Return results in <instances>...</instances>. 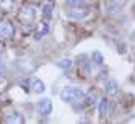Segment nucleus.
<instances>
[{"mask_svg": "<svg viewBox=\"0 0 135 124\" xmlns=\"http://www.w3.org/2000/svg\"><path fill=\"white\" fill-rule=\"evenodd\" d=\"M80 124H91V122H88V121H81Z\"/></svg>", "mask_w": 135, "mask_h": 124, "instance_id": "obj_17", "label": "nucleus"}, {"mask_svg": "<svg viewBox=\"0 0 135 124\" xmlns=\"http://www.w3.org/2000/svg\"><path fill=\"white\" fill-rule=\"evenodd\" d=\"M57 65H59V67H62V69H65V70H69V69L72 67V61H70V59H60L59 62H57Z\"/></svg>", "mask_w": 135, "mask_h": 124, "instance_id": "obj_11", "label": "nucleus"}, {"mask_svg": "<svg viewBox=\"0 0 135 124\" xmlns=\"http://www.w3.org/2000/svg\"><path fill=\"white\" fill-rule=\"evenodd\" d=\"M31 90H33L34 93H42V91L46 90V87H44V82H42V80H37V79H34V80H33V83H31Z\"/></svg>", "mask_w": 135, "mask_h": 124, "instance_id": "obj_9", "label": "nucleus"}, {"mask_svg": "<svg viewBox=\"0 0 135 124\" xmlns=\"http://www.w3.org/2000/svg\"><path fill=\"white\" fill-rule=\"evenodd\" d=\"M3 124H25V118L21 116L20 113H10L5 118Z\"/></svg>", "mask_w": 135, "mask_h": 124, "instance_id": "obj_6", "label": "nucleus"}, {"mask_svg": "<svg viewBox=\"0 0 135 124\" xmlns=\"http://www.w3.org/2000/svg\"><path fill=\"white\" fill-rule=\"evenodd\" d=\"M36 108H37V113H39L41 116H49V114L52 113V101L47 100V98L39 100L37 104H36Z\"/></svg>", "mask_w": 135, "mask_h": 124, "instance_id": "obj_4", "label": "nucleus"}, {"mask_svg": "<svg viewBox=\"0 0 135 124\" xmlns=\"http://www.w3.org/2000/svg\"><path fill=\"white\" fill-rule=\"evenodd\" d=\"M96 100H98V97H96L94 93H91L90 97H88V101H86V103H88V104H96V103H98Z\"/></svg>", "mask_w": 135, "mask_h": 124, "instance_id": "obj_14", "label": "nucleus"}, {"mask_svg": "<svg viewBox=\"0 0 135 124\" xmlns=\"http://www.w3.org/2000/svg\"><path fill=\"white\" fill-rule=\"evenodd\" d=\"M104 88H106V95L108 97H114L115 93H117V82L115 80H108L106 82V85H104Z\"/></svg>", "mask_w": 135, "mask_h": 124, "instance_id": "obj_7", "label": "nucleus"}, {"mask_svg": "<svg viewBox=\"0 0 135 124\" xmlns=\"http://www.w3.org/2000/svg\"><path fill=\"white\" fill-rule=\"evenodd\" d=\"M18 18H20V21L23 25H30L34 20V10L31 7H23L20 10V13H18Z\"/></svg>", "mask_w": 135, "mask_h": 124, "instance_id": "obj_3", "label": "nucleus"}, {"mask_svg": "<svg viewBox=\"0 0 135 124\" xmlns=\"http://www.w3.org/2000/svg\"><path fill=\"white\" fill-rule=\"evenodd\" d=\"M5 85H7V82H5V79H3V77H0V91H2V90H3V87H5Z\"/></svg>", "mask_w": 135, "mask_h": 124, "instance_id": "obj_15", "label": "nucleus"}, {"mask_svg": "<svg viewBox=\"0 0 135 124\" xmlns=\"http://www.w3.org/2000/svg\"><path fill=\"white\" fill-rule=\"evenodd\" d=\"M46 33H47V25L46 23H41V28H37V31H36V39L42 38Z\"/></svg>", "mask_w": 135, "mask_h": 124, "instance_id": "obj_13", "label": "nucleus"}, {"mask_svg": "<svg viewBox=\"0 0 135 124\" xmlns=\"http://www.w3.org/2000/svg\"><path fill=\"white\" fill-rule=\"evenodd\" d=\"M91 59L96 62V64H98V65H101L103 62H104V57L101 56V52H98V51H94L93 54H91Z\"/></svg>", "mask_w": 135, "mask_h": 124, "instance_id": "obj_12", "label": "nucleus"}, {"mask_svg": "<svg viewBox=\"0 0 135 124\" xmlns=\"http://www.w3.org/2000/svg\"><path fill=\"white\" fill-rule=\"evenodd\" d=\"M52 13H54V5L52 3H44L42 5V16H44V20H51Z\"/></svg>", "mask_w": 135, "mask_h": 124, "instance_id": "obj_8", "label": "nucleus"}, {"mask_svg": "<svg viewBox=\"0 0 135 124\" xmlns=\"http://www.w3.org/2000/svg\"><path fill=\"white\" fill-rule=\"evenodd\" d=\"M86 97L85 91L78 87H65L62 91H60V98L65 101V103H76V101H81L83 98Z\"/></svg>", "mask_w": 135, "mask_h": 124, "instance_id": "obj_1", "label": "nucleus"}, {"mask_svg": "<svg viewBox=\"0 0 135 124\" xmlns=\"http://www.w3.org/2000/svg\"><path fill=\"white\" fill-rule=\"evenodd\" d=\"M108 111H109V103H108V100H101V103H99V114H101V116H106Z\"/></svg>", "mask_w": 135, "mask_h": 124, "instance_id": "obj_10", "label": "nucleus"}, {"mask_svg": "<svg viewBox=\"0 0 135 124\" xmlns=\"http://www.w3.org/2000/svg\"><path fill=\"white\" fill-rule=\"evenodd\" d=\"M15 34V28L10 23H0V38H12Z\"/></svg>", "mask_w": 135, "mask_h": 124, "instance_id": "obj_5", "label": "nucleus"}, {"mask_svg": "<svg viewBox=\"0 0 135 124\" xmlns=\"http://www.w3.org/2000/svg\"><path fill=\"white\" fill-rule=\"evenodd\" d=\"M67 5L72 7L67 10V15L73 20H83V18L88 15V8L81 7V2H67Z\"/></svg>", "mask_w": 135, "mask_h": 124, "instance_id": "obj_2", "label": "nucleus"}, {"mask_svg": "<svg viewBox=\"0 0 135 124\" xmlns=\"http://www.w3.org/2000/svg\"><path fill=\"white\" fill-rule=\"evenodd\" d=\"M2 51H3V44H2V43H0V52H2Z\"/></svg>", "mask_w": 135, "mask_h": 124, "instance_id": "obj_16", "label": "nucleus"}]
</instances>
